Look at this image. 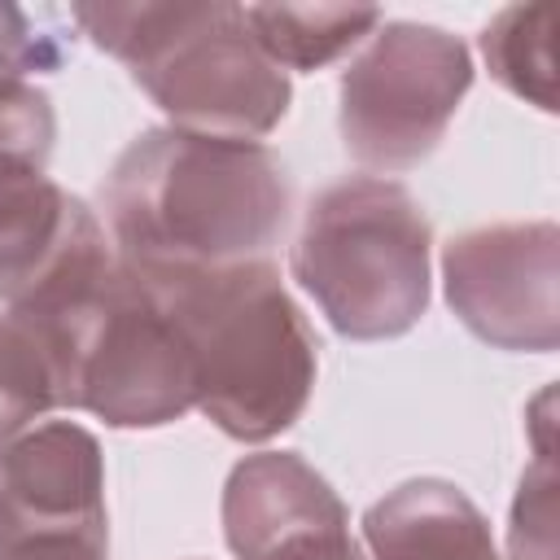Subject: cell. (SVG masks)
Returning a JSON list of instances; mask_svg holds the SVG:
<instances>
[{"label": "cell", "instance_id": "cell-1", "mask_svg": "<svg viewBox=\"0 0 560 560\" xmlns=\"http://www.w3.org/2000/svg\"><path fill=\"white\" fill-rule=\"evenodd\" d=\"M284 162L258 140L140 131L101 184L109 245L144 280L262 262L289 228Z\"/></svg>", "mask_w": 560, "mask_h": 560}, {"label": "cell", "instance_id": "cell-2", "mask_svg": "<svg viewBox=\"0 0 560 560\" xmlns=\"http://www.w3.org/2000/svg\"><path fill=\"white\" fill-rule=\"evenodd\" d=\"M192 359V407L236 442H271L311 402L319 341L271 258L149 280Z\"/></svg>", "mask_w": 560, "mask_h": 560}, {"label": "cell", "instance_id": "cell-3", "mask_svg": "<svg viewBox=\"0 0 560 560\" xmlns=\"http://www.w3.org/2000/svg\"><path fill=\"white\" fill-rule=\"evenodd\" d=\"M70 22L127 66L171 127L219 140H262L293 101L289 74L254 44L228 0L70 4Z\"/></svg>", "mask_w": 560, "mask_h": 560}, {"label": "cell", "instance_id": "cell-4", "mask_svg": "<svg viewBox=\"0 0 560 560\" xmlns=\"http://www.w3.org/2000/svg\"><path fill=\"white\" fill-rule=\"evenodd\" d=\"M429 249L433 228L411 188L350 175L306 206L289 271L332 332L389 341L411 332L429 306Z\"/></svg>", "mask_w": 560, "mask_h": 560}, {"label": "cell", "instance_id": "cell-5", "mask_svg": "<svg viewBox=\"0 0 560 560\" xmlns=\"http://www.w3.org/2000/svg\"><path fill=\"white\" fill-rule=\"evenodd\" d=\"M18 319L48 350L61 407L109 429H162L192 411L188 346L158 289L131 267L114 262L79 298Z\"/></svg>", "mask_w": 560, "mask_h": 560}, {"label": "cell", "instance_id": "cell-6", "mask_svg": "<svg viewBox=\"0 0 560 560\" xmlns=\"http://www.w3.org/2000/svg\"><path fill=\"white\" fill-rule=\"evenodd\" d=\"M472 74L459 35L429 22H381L341 70L337 127L346 153L381 179L420 166L442 144Z\"/></svg>", "mask_w": 560, "mask_h": 560}, {"label": "cell", "instance_id": "cell-7", "mask_svg": "<svg viewBox=\"0 0 560 560\" xmlns=\"http://www.w3.org/2000/svg\"><path fill=\"white\" fill-rule=\"evenodd\" d=\"M442 289L455 319L486 346L551 354L560 346V228L529 219L451 236Z\"/></svg>", "mask_w": 560, "mask_h": 560}, {"label": "cell", "instance_id": "cell-8", "mask_svg": "<svg viewBox=\"0 0 560 560\" xmlns=\"http://www.w3.org/2000/svg\"><path fill=\"white\" fill-rule=\"evenodd\" d=\"M118 262L101 219L39 166L0 162V311L39 315Z\"/></svg>", "mask_w": 560, "mask_h": 560}, {"label": "cell", "instance_id": "cell-9", "mask_svg": "<svg viewBox=\"0 0 560 560\" xmlns=\"http://www.w3.org/2000/svg\"><path fill=\"white\" fill-rule=\"evenodd\" d=\"M61 542L109 547L105 455L92 429L39 420L0 451V556Z\"/></svg>", "mask_w": 560, "mask_h": 560}, {"label": "cell", "instance_id": "cell-10", "mask_svg": "<svg viewBox=\"0 0 560 560\" xmlns=\"http://www.w3.org/2000/svg\"><path fill=\"white\" fill-rule=\"evenodd\" d=\"M219 516L236 560H368L337 490L293 451L236 459Z\"/></svg>", "mask_w": 560, "mask_h": 560}, {"label": "cell", "instance_id": "cell-11", "mask_svg": "<svg viewBox=\"0 0 560 560\" xmlns=\"http://www.w3.org/2000/svg\"><path fill=\"white\" fill-rule=\"evenodd\" d=\"M372 560H503L481 508L446 477H411L363 512Z\"/></svg>", "mask_w": 560, "mask_h": 560}, {"label": "cell", "instance_id": "cell-12", "mask_svg": "<svg viewBox=\"0 0 560 560\" xmlns=\"http://www.w3.org/2000/svg\"><path fill=\"white\" fill-rule=\"evenodd\" d=\"M381 22H385L381 9H350V4H249L245 9V26L254 44L284 74L332 66L337 57L363 48Z\"/></svg>", "mask_w": 560, "mask_h": 560}, {"label": "cell", "instance_id": "cell-13", "mask_svg": "<svg viewBox=\"0 0 560 560\" xmlns=\"http://www.w3.org/2000/svg\"><path fill=\"white\" fill-rule=\"evenodd\" d=\"M551 26H556L551 4H508L486 22L477 39L490 79L542 114H556Z\"/></svg>", "mask_w": 560, "mask_h": 560}, {"label": "cell", "instance_id": "cell-14", "mask_svg": "<svg viewBox=\"0 0 560 560\" xmlns=\"http://www.w3.org/2000/svg\"><path fill=\"white\" fill-rule=\"evenodd\" d=\"M57 407L61 389L39 332L26 319L0 311V451Z\"/></svg>", "mask_w": 560, "mask_h": 560}, {"label": "cell", "instance_id": "cell-15", "mask_svg": "<svg viewBox=\"0 0 560 560\" xmlns=\"http://www.w3.org/2000/svg\"><path fill=\"white\" fill-rule=\"evenodd\" d=\"M551 402L556 389L547 385L529 411L534 429V459L521 472L512 516H508V560H556V451H551Z\"/></svg>", "mask_w": 560, "mask_h": 560}, {"label": "cell", "instance_id": "cell-16", "mask_svg": "<svg viewBox=\"0 0 560 560\" xmlns=\"http://www.w3.org/2000/svg\"><path fill=\"white\" fill-rule=\"evenodd\" d=\"M57 140V109L31 79H0V162L48 166Z\"/></svg>", "mask_w": 560, "mask_h": 560}, {"label": "cell", "instance_id": "cell-17", "mask_svg": "<svg viewBox=\"0 0 560 560\" xmlns=\"http://www.w3.org/2000/svg\"><path fill=\"white\" fill-rule=\"evenodd\" d=\"M66 66V39L39 26L26 9L0 0V79L57 74Z\"/></svg>", "mask_w": 560, "mask_h": 560}]
</instances>
